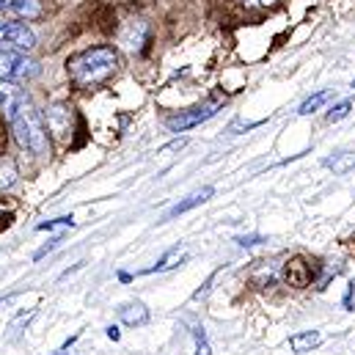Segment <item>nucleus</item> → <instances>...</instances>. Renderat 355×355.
I'll use <instances>...</instances> for the list:
<instances>
[{
    "mask_svg": "<svg viewBox=\"0 0 355 355\" xmlns=\"http://www.w3.org/2000/svg\"><path fill=\"white\" fill-rule=\"evenodd\" d=\"M0 110L22 149H28L31 155H47V149H50L47 124L42 121L33 102L19 89L8 86L6 80L0 83Z\"/></svg>",
    "mask_w": 355,
    "mask_h": 355,
    "instance_id": "1",
    "label": "nucleus"
},
{
    "mask_svg": "<svg viewBox=\"0 0 355 355\" xmlns=\"http://www.w3.org/2000/svg\"><path fill=\"white\" fill-rule=\"evenodd\" d=\"M119 67V58H116V50L113 47H94V50H83L80 55L69 58L67 69H69V78L75 80V86L80 89H89L96 86L102 80H107Z\"/></svg>",
    "mask_w": 355,
    "mask_h": 355,
    "instance_id": "2",
    "label": "nucleus"
},
{
    "mask_svg": "<svg viewBox=\"0 0 355 355\" xmlns=\"http://www.w3.org/2000/svg\"><path fill=\"white\" fill-rule=\"evenodd\" d=\"M39 64L28 58L22 50H0V80L6 83H28L39 78Z\"/></svg>",
    "mask_w": 355,
    "mask_h": 355,
    "instance_id": "3",
    "label": "nucleus"
},
{
    "mask_svg": "<svg viewBox=\"0 0 355 355\" xmlns=\"http://www.w3.org/2000/svg\"><path fill=\"white\" fill-rule=\"evenodd\" d=\"M215 113H218V105H215V102H207V105H196V107H190V110H182L177 116H171L166 124H168L171 132H184V130H190V127H196V124L212 119Z\"/></svg>",
    "mask_w": 355,
    "mask_h": 355,
    "instance_id": "4",
    "label": "nucleus"
},
{
    "mask_svg": "<svg viewBox=\"0 0 355 355\" xmlns=\"http://www.w3.org/2000/svg\"><path fill=\"white\" fill-rule=\"evenodd\" d=\"M0 44H11L25 53L36 44V33L22 22H0Z\"/></svg>",
    "mask_w": 355,
    "mask_h": 355,
    "instance_id": "5",
    "label": "nucleus"
},
{
    "mask_svg": "<svg viewBox=\"0 0 355 355\" xmlns=\"http://www.w3.org/2000/svg\"><path fill=\"white\" fill-rule=\"evenodd\" d=\"M146 36H149V25H146V22H141V19H132V22H127V25H124V31L119 33V44H121L124 50L135 53V50H141V47H144Z\"/></svg>",
    "mask_w": 355,
    "mask_h": 355,
    "instance_id": "6",
    "label": "nucleus"
},
{
    "mask_svg": "<svg viewBox=\"0 0 355 355\" xmlns=\"http://www.w3.org/2000/svg\"><path fill=\"white\" fill-rule=\"evenodd\" d=\"M47 130L55 132L58 138H67L72 130V113L67 105H53L47 107Z\"/></svg>",
    "mask_w": 355,
    "mask_h": 355,
    "instance_id": "7",
    "label": "nucleus"
},
{
    "mask_svg": "<svg viewBox=\"0 0 355 355\" xmlns=\"http://www.w3.org/2000/svg\"><path fill=\"white\" fill-rule=\"evenodd\" d=\"M119 320L130 328H138V325H146L149 322V309L141 303V300H130L119 309Z\"/></svg>",
    "mask_w": 355,
    "mask_h": 355,
    "instance_id": "8",
    "label": "nucleus"
},
{
    "mask_svg": "<svg viewBox=\"0 0 355 355\" xmlns=\"http://www.w3.org/2000/svg\"><path fill=\"white\" fill-rule=\"evenodd\" d=\"M212 193H215V187H201V190H196V193H190L184 201H179L174 204L168 212H166V218L163 220H171V218H177L182 212H187V209H193V207H198V204H204L207 198H212Z\"/></svg>",
    "mask_w": 355,
    "mask_h": 355,
    "instance_id": "9",
    "label": "nucleus"
},
{
    "mask_svg": "<svg viewBox=\"0 0 355 355\" xmlns=\"http://www.w3.org/2000/svg\"><path fill=\"white\" fill-rule=\"evenodd\" d=\"M322 345V334H317V331H303V334H295L292 339H289V350L292 353H311L314 347H320Z\"/></svg>",
    "mask_w": 355,
    "mask_h": 355,
    "instance_id": "10",
    "label": "nucleus"
},
{
    "mask_svg": "<svg viewBox=\"0 0 355 355\" xmlns=\"http://www.w3.org/2000/svg\"><path fill=\"white\" fill-rule=\"evenodd\" d=\"M8 6H11V11L17 17H25V22L28 19H39L44 14V3L42 0H11Z\"/></svg>",
    "mask_w": 355,
    "mask_h": 355,
    "instance_id": "11",
    "label": "nucleus"
},
{
    "mask_svg": "<svg viewBox=\"0 0 355 355\" xmlns=\"http://www.w3.org/2000/svg\"><path fill=\"white\" fill-rule=\"evenodd\" d=\"M286 281H289L292 286H309V281H311L309 265H303V262H289V265H286Z\"/></svg>",
    "mask_w": 355,
    "mask_h": 355,
    "instance_id": "12",
    "label": "nucleus"
},
{
    "mask_svg": "<svg viewBox=\"0 0 355 355\" xmlns=\"http://www.w3.org/2000/svg\"><path fill=\"white\" fill-rule=\"evenodd\" d=\"M184 259H187V254H184L182 248H171V251H168V254H166V257H163V259H160L157 265H155V267H149L146 272H163V270H171V267L182 265Z\"/></svg>",
    "mask_w": 355,
    "mask_h": 355,
    "instance_id": "13",
    "label": "nucleus"
},
{
    "mask_svg": "<svg viewBox=\"0 0 355 355\" xmlns=\"http://www.w3.org/2000/svg\"><path fill=\"white\" fill-rule=\"evenodd\" d=\"M328 96H331L328 91H320V94L309 96V99H306V102L297 107V113H300V116H311V113H317V110H320V107L328 102Z\"/></svg>",
    "mask_w": 355,
    "mask_h": 355,
    "instance_id": "14",
    "label": "nucleus"
},
{
    "mask_svg": "<svg viewBox=\"0 0 355 355\" xmlns=\"http://www.w3.org/2000/svg\"><path fill=\"white\" fill-rule=\"evenodd\" d=\"M353 105H355L353 99H342L339 105H334V107L328 110V116H325V119H328V121H342L345 116H350V110H353Z\"/></svg>",
    "mask_w": 355,
    "mask_h": 355,
    "instance_id": "15",
    "label": "nucleus"
},
{
    "mask_svg": "<svg viewBox=\"0 0 355 355\" xmlns=\"http://www.w3.org/2000/svg\"><path fill=\"white\" fill-rule=\"evenodd\" d=\"M17 182V168L11 166V163H6V160H0V190H6V187H11Z\"/></svg>",
    "mask_w": 355,
    "mask_h": 355,
    "instance_id": "16",
    "label": "nucleus"
},
{
    "mask_svg": "<svg viewBox=\"0 0 355 355\" xmlns=\"http://www.w3.org/2000/svg\"><path fill=\"white\" fill-rule=\"evenodd\" d=\"M72 226H75L72 218H55V220H44V223H39L36 229H39V232H53V229H72Z\"/></svg>",
    "mask_w": 355,
    "mask_h": 355,
    "instance_id": "17",
    "label": "nucleus"
},
{
    "mask_svg": "<svg viewBox=\"0 0 355 355\" xmlns=\"http://www.w3.org/2000/svg\"><path fill=\"white\" fill-rule=\"evenodd\" d=\"M193 339H196V355H212L204 328H193Z\"/></svg>",
    "mask_w": 355,
    "mask_h": 355,
    "instance_id": "18",
    "label": "nucleus"
},
{
    "mask_svg": "<svg viewBox=\"0 0 355 355\" xmlns=\"http://www.w3.org/2000/svg\"><path fill=\"white\" fill-rule=\"evenodd\" d=\"M58 243H64V240H61V237H55V240H50V243H47V245H44V248H39V251H36V254H33V259H36V262H39V259H42V257H47V254H50V251H55V248H58Z\"/></svg>",
    "mask_w": 355,
    "mask_h": 355,
    "instance_id": "19",
    "label": "nucleus"
},
{
    "mask_svg": "<svg viewBox=\"0 0 355 355\" xmlns=\"http://www.w3.org/2000/svg\"><path fill=\"white\" fill-rule=\"evenodd\" d=\"M237 243H240L243 248H251V245H259V243H265V237H259V234H248V237H237Z\"/></svg>",
    "mask_w": 355,
    "mask_h": 355,
    "instance_id": "20",
    "label": "nucleus"
},
{
    "mask_svg": "<svg viewBox=\"0 0 355 355\" xmlns=\"http://www.w3.org/2000/svg\"><path fill=\"white\" fill-rule=\"evenodd\" d=\"M245 6H262V8H267V6H275L278 0H243Z\"/></svg>",
    "mask_w": 355,
    "mask_h": 355,
    "instance_id": "21",
    "label": "nucleus"
},
{
    "mask_svg": "<svg viewBox=\"0 0 355 355\" xmlns=\"http://www.w3.org/2000/svg\"><path fill=\"white\" fill-rule=\"evenodd\" d=\"M107 336H110L113 342H119V336H121V334H119V328H116V325H110V328H107Z\"/></svg>",
    "mask_w": 355,
    "mask_h": 355,
    "instance_id": "22",
    "label": "nucleus"
},
{
    "mask_svg": "<svg viewBox=\"0 0 355 355\" xmlns=\"http://www.w3.org/2000/svg\"><path fill=\"white\" fill-rule=\"evenodd\" d=\"M6 6H8V0H0V11H3V8H6Z\"/></svg>",
    "mask_w": 355,
    "mask_h": 355,
    "instance_id": "23",
    "label": "nucleus"
},
{
    "mask_svg": "<svg viewBox=\"0 0 355 355\" xmlns=\"http://www.w3.org/2000/svg\"><path fill=\"white\" fill-rule=\"evenodd\" d=\"M58 355H64V353H58Z\"/></svg>",
    "mask_w": 355,
    "mask_h": 355,
    "instance_id": "24",
    "label": "nucleus"
},
{
    "mask_svg": "<svg viewBox=\"0 0 355 355\" xmlns=\"http://www.w3.org/2000/svg\"><path fill=\"white\" fill-rule=\"evenodd\" d=\"M353 89H355V83H353Z\"/></svg>",
    "mask_w": 355,
    "mask_h": 355,
    "instance_id": "25",
    "label": "nucleus"
}]
</instances>
